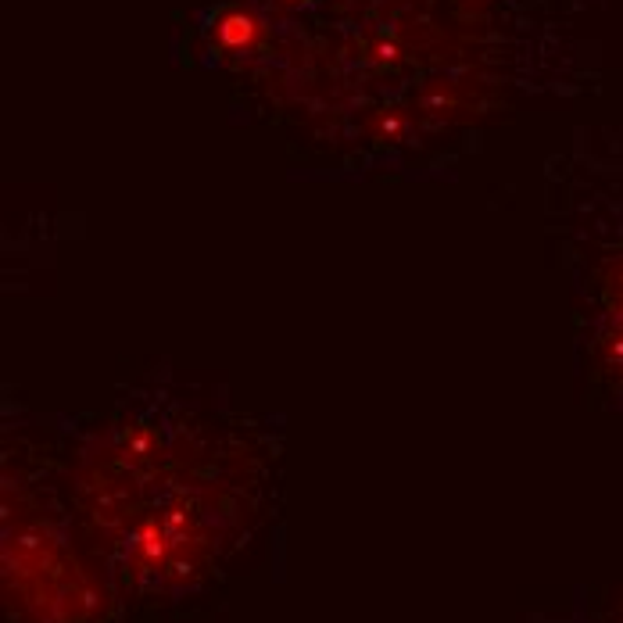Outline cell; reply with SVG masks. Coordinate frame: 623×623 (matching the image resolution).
<instances>
[{"instance_id": "cell-1", "label": "cell", "mask_w": 623, "mask_h": 623, "mask_svg": "<svg viewBox=\"0 0 623 623\" xmlns=\"http://www.w3.org/2000/svg\"><path fill=\"white\" fill-rule=\"evenodd\" d=\"M598 348L606 359L609 376L623 391V255L606 276V291H602V326H598Z\"/></svg>"}, {"instance_id": "cell-2", "label": "cell", "mask_w": 623, "mask_h": 623, "mask_svg": "<svg viewBox=\"0 0 623 623\" xmlns=\"http://www.w3.org/2000/svg\"><path fill=\"white\" fill-rule=\"evenodd\" d=\"M215 33H219V40L226 43V47H248V43L258 36V22L248 15V11H230V15L219 18Z\"/></svg>"}]
</instances>
